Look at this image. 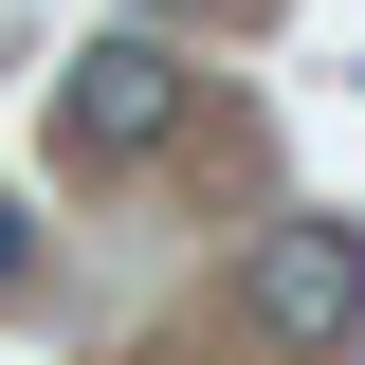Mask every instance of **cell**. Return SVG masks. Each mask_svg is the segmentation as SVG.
Listing matches in <instances>:
<instances>
[{"label":"cell","mask_w":365,"mask_h":365,"mask_svg":"<svg viewBox=\"0 0 365 365\" xmlns=\"http://www.w3.org/2000/svg\"><path fill=\"white\" fill-rule=\"evenodd\" d=\"M237 329H256V347H292V365H329L365 329V220H256L237 237Z\"/></svg>","instance_id":"obj_1"},{"label":"cell","mask_w":365,"mask_h":365,"mask_svg":"<svg viewBox=\"0 0 365 365\" xmlns=\"http://www.w3.org/2000/svg\"><path fill=\"white\" fill-rule=\"evenodd\" d=\"M165 128H182V55L146 37V19H128V37H91L73 73H55V165H146Z\"/></svg>","instance_id":"obj_2"},{"label":"cell","mask_w":365,"mask_h":365,"mask_svg":"<svg viewBox=\"0 0 365 365\" xmlns=\"http://www.w3.org/2000/svg\"><path fill=\"white\" fill-rule=\"evenodd\" d=\"M19 274H37V220H19V201H0V292H19Z\"/></svg>","instance_id":"obj_3"},{"label":"cell","mask_w":365,"mask_h":365,"mask_svg":"<svg viewBox=\"0 0 365 365\" xmlns=\"http://www.w3.org/2000/svg\"><path fill=\"white\" fill-rule=\"evenodd\" d=\"M146 19H165V0H146Z\"/></svg>","instance_id":"obj_4"}]
</instances>
